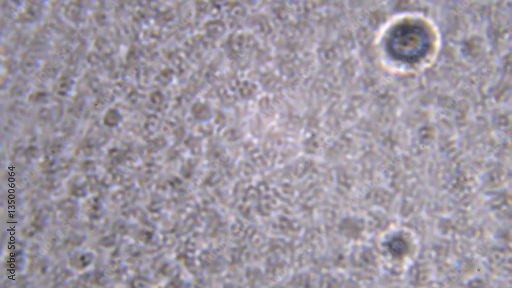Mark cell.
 Returning a JSON list of instances; mask_svg holds the SVG:
<instances>
[{
	"instance_id": "1",
	"label": "cell",
	"mask_w": 512,
	"mask_h": 288,
	"mask_svg": "<svg viewBox=\"0 0 512 288\" xmlns=\"http://www.w3.org/2000/svg\"><path fill=\"white\" fill-rule=\"evenodd\" d=\"M431 46L427 31L419 24L401 23L393 27L386 42L388 54L394 59L415 63L423 58Z\"/></svg>"
},
{
	"instance_id": "2",
	"label": "cell",
	"mask_w": 512,
	"mask_h": 288,
	"mask_svg": "<svg viewBox=\"0 0 512 288\" xmlns=\"http://www.w3.org/2000/svg\"><path fill=\"white\" fill-rule=\"evenodd\" d=\"M386 246L392 256L396 258L402 257L409 248L407 241L399 236L392 237L387 242Z\"/></svg>"
}]
</instances>
